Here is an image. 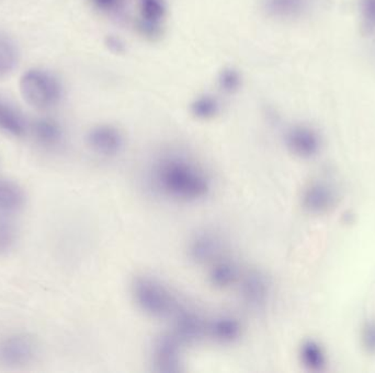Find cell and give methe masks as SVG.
I'll return each instance as SVG.
<instances>
[{
    "instance_id": "obj_1",
    "label": "cell",
    "mask_w": 375,
    "mask_h": 373,
    "mask_svg": "<svg viewBox=\"0 0 375 373\" xmlns=\"http://www.w3.org/2000/svg\"><path fill=\"white\" fill-rule=\"evenodd\" d=\"M152 183L162 196L177 202L204 200L212 181L208 172L194 160L183 154H166L153 164Z\"/></svg>"
},
{
    "instance_id": "obj_2",
    "label": "cell",
    "mask_w": 375,
    "mask_h": 373,
    "mask_svg": "<svg viewBox=\"0 0 375 373\" xmlns=\"http://www.w3.org/2000/svg\"><path fill=\"white\" fill-rule=\"evenodd\" d=\"M132 295L137 307L153 318L174 316L181 305L173 291L153 276L143 275L135 278Z\"/></svg>"
},
{
    "instance_id": "obj_3",
    "label": "cell",
    "mask_w": 375,
    "mask_h": 373,
    "mask_svg": "<svg viewBox=\"0 0 375 373\" xmlns=\"http://www.w3.org/2000/svg\"><path fill=\"white\" fill-rule=\"evenodd\" d=\"M20 91L27 103L36 109L45 110L59 103L63 89L52 73L30 71L21 78Z\"/></svg>"
},
{
    "instance_id": "obj_4",
    "label": "cell",
    "mask_w": 375,
    "mask_h": 373,
    "mask_svg": "<svg viewBox=\"0 0 375 373\" xmlns=\"http://www.w3.org/2000/svg\"><path fill=\"white\" fill-rule=\"evenodd\" d=\"M38 353V343L34 335L13 333L0 339V366L23 368L34 363Z\"/></svg>"
},
{
    "instance_id": "obj_5",
    "label": "cell",
    "mask_w": 375,
    "mask_h": 373,
    "mask_svg": "<svg viewBox=\"0 0 375 373\" xmlns=\"http://www.w3.org/2000/svg\"><path fill=\"white\" fill-rule=\"evenodd\" d=\"M339 200L337 189L332 182L314 181L302 194V206L309 214H325L332 212Z\"/></svg>"
},
{
    "instance_id": "obj_6",
    "label": "cell",
    "mask_w": 375,
    "mask_h": 373,
    "mask_svg": "<svg viewBox=\"0 0 375 373\" xmlns=\"http://www.w3.org/2000/svg\"><path fill=\"white\" fill-rule=\"evenodd\" d=\"M167 17L166 0H137V27L146 38L162 36Z\"/></svg>"
},
{
    "instance_id": "obj_7",
    "label": "cell",
    "mask_w": 375,
    "mask_h": 373,
    "mask_svg": "<svg viewBox=\"0 0 375 373\" xmlns=\"http://www.w3.org/2000/svg\"><path fill=\"white\" fill-rule=\"evenodd\" d=\"M87 144L94 154L114 156L125 148V138L121 129L115 125L100 124L89 131Z\"/></svg>"
},
{
    "instance_id": "obj_8",
    "label": "cell",
    "mask_w": 375,
    "mask_h": 373,
    "mask_svg": "<svg viewBox=\"0 0 375 373\" xmlns=\"http://www.w3.org/2000/svg\"><path fill=\"white\" fill-rule=\"evenodd\" d=\"M285 145L291 154L301 159H312L320 152L322 139L312 127L295 125L285 134Z\"/></svg>"
},
{
    "instance_id": "obj_9",
    "label": "cell",
    "mask_w": 375,
    "mask_h": 373,
    "mask_svg": "<svg viewBox=\"0 0 375 373\" xmlns=\"http://www.w3.org/2000/svg\"><path fill=\"white\" fill-rule=\"evenodd\" d=\"M183 344L174 334L158 338L153 349V361L158 370L162 372L179 371Z\"/></svg>"
},
{
    "instance_id": "obj_10",
    "label": "cell",
    "mask_w": 375,
    "mask_h": 373,
    "mask_svg": "<svg viewBox=\"0 0 375 373\" xmlns=\"http://www.w3.org/2000/svg\"><path fill=\"white\" fill-rule=\"evenodd\" d=\"M174 316L173 334L183 343L199 341L208 333V322L193 311L181 307Z\"/></svg>"
},
{
    "instance_id": "obj_11",
    "label": "cell",
    "mask_w": 375,
    "mask_h": 373,
    "mask_svg": "<svg viewBox=\"0 0 375 373\" xmlns=\"http://www.w3.org/2000/svg\"><path fill=\"white\" fill-rule=\"evenodd\" d=\"M241 279V293L243 301L250 307H262L268 301L270 286L262 272L250 270Z\"/></svg>"
},
{
    "instance_id": "obj_12",
    "label": "cell",
    "mask_w": 375,
    "mask_h": 373,
    "mask_svg": "<svg viewBox=\"0 0 375 373\" xmlns=\"http://www.w3.org/2000/svg\"><path fill=\"white\" fill-rule=\"evenodd\" d=\"M27 194L18 182L0 179V214L13 217L24 208Z\"/></svg>"
},
{
    "instance_id": "obj_13",
    "label": "cell",
    "mask_w": 375,
    "mask_h": 373,
    "mask_svg": "<svg viewBox=\"0 0 375 373\" xmlns=\"http://www.w3.org/2000/svg\"><path fill=\"white\" fill-rule=\"evenodd\" d=\"M311 0H262V10L276 20L297 19L309 10Z\"/></svg>"
},
{
    "instance_id": "obj_14",
    "label": "cell",
    "mask_w": 375,
    "mask_h": 373,
    "mask_svg": "<svg viewBox=\"0 0 375 373\" xmlns=\"http://www.w3.org/2000/svg\"><path fill=\"white\" fill-rule=\"evenodd\" d=\"M221 240L211 232H202L194 235L189 244V254L197 262H213L221 258Z\"/></svg>"
},
{
    "instance_id": "obj_15",
    "label": "cell",
    "mask_w": 375,
    "mask_h": 373,
    "mask_svg": "<svg viewBox=\"0 0 375 373\" xmlns=\"http://www.w3.org/2000/svg\"><path fill=\"white\" fill-rule=\"evenodd\" d=\"M0 131L13 137H22L28 131V124L15 106L0 100Z\"/></svg>"
},
{
    "instance_id": "obj_16",
    "label": "cell",
    "mask_w": 375,
    "mask_h": 373,
    "mask_svg": "<svg viewBox=\"0 0 375 373\" xmlns=\"http://www.w3.org/2000/svg\"><path fill=\"white\" fill-rule=\"evenodd\" d=\"M299 356L303 367L311 372H322L327 366V355L324 347L313 339L302 343Z\"/></svg>"
},
{
    "instance_id": "obj_17",
    "label": "cell",
    "mask_w": 375,
    "mask_h": 373,
    "mask_svg": "<svg viewBox=\"0 0 375 373\" xmlns=\"http://www.w3.org/2000/svg\"><path fill=\"white\" fill-rule=\"evenodd\" d=\"M241 333V326L239 321L232 316H218L208 323L206 335L220 343H233L239 339Z\"/></svg>"
},
{
    "instance_id": "obj_18",
    "label": "cell",
    "mask_w": 375,
    "mask_h": 373,
    "mask_svg": "<svg viewBox=\"0 0 375 373\" xmlns=\"http://www.w3.org/2000/svg\"><path fill=\"white\" fill-rule=\"evenodd\" d=\"M208 277L212 285L218 288L229 287L241 278L235 263L225 258H218L212 262Z\"/></svg>"
},
{
    "instance_id": "obj_19",
    "label": "cell",
    "mask_w": 375,
    "mask_h": 373,
    "mask_svg": "<svg viewBox=\"0 0 375 373\" xmlns=\"http://www.w3.org/2000/svg\"><path fill=\"white\" fill-rule=\"evenodd\" d=\"M36 142L46 148H55L63 142L64 131L57 122L51 119H41L34 125Z\"/></svg>"
},
{
    "instance_id": "obj_20",
    "label": "cell",
    "mask_w": 375,
    "mask_h": 373,
    "mask_svg": "<svg viewBox=\"0 0 375 373\" xmlns=\"http://www.w3.org/2000/svg\"><path fill=\"white\" fill-rule=\"evenodd\" d=\"M221 100L212 94H201L193 98L190 104V112L195 119L210 121L221 113Z\"/></svg>"
},
{
    "instance_id": "obj_21",
    "label": "cell",
    "mask_w": 375,
    "mask_h": 373,
    "mask_svg": "<svg viewBox=\"0 0 375 373\" xmlns=\"http://www.w3.org/2000/svg\"><path fill=\"white\" fill-rule=\"evenodd\" d=\"M18 64V50L9 36L0 32V77L7 76Z\"/></svg>"
},
{
    "instance_id": "obj_22",
    "label": "cell",
    "mask_w": 375,
    "mask_h": 373,
    "mask_svg": "<svg viewBox=\"0 0 375 373\" xmlns=\"http://www.w3.org/2000/svg\"><path fill=\"white\" fill-rule=\"evenodd\" d=\"M18 241V230L10 216L0 214V256L13 252Z\"/></svg>"
},
{
    "instance_id": "obj_23",
    "label": "cell",
    "mask_w": 375,
    "mask_h": 373,
    "mask_svg": "<svg viewBox=\"0 0 375 373\" xmlns=\"http://www.w3.org/2000/svg\"><path fill=\"white\" fill-rule=\"evenodd\" d=\"M218 87L225 94H235L243 88V73L235 67H224L218 76Z\"/></svg>"
},
{
    "instance_id": "obj_24",
    "label": "cell",
    "mask_w": 375,
    "mask_h": 373,
    "mask_svg": "<svg viewBox=\"0 0 375 373\" xmlns=\"http://www.w3.org/2000/svg\"><path fill=\"white\" fill-rule=\"evenodd\" d=\"M90 3L96 10L109 17H120L127 7V0H90Z\"/></svg>"
},
{
    "instance_id": "obj_25",
    "label": "cell",
    "mask_w": 375,
    "mask_h": 373,
    "mask_svg": "<svg viewBox=\"0 0 375 373\" xmlns=\"http://www.w3.org/2000/svg\"><path fill=\"white\" fill-rule=\"evenodd\" d=\"M363 28L368 33L375 31V0H361Z\"/></svg>"
},
{
    "instance_id": "obj_26",
    "label": "cell",
    "mask_w": 375,
    "mask_h": 373,
    "mask_svg": "<svg viewBox=\"0 0 375 373\" xmlns=\"http://www.w3.org/2000/svg\"><path fill=\"white\" fill-rule=\"evenodd\" d=\"M361 342L365 351L375 356V321L365 323L361 333Z\"/></svg>"
},
{
    "instance_id": "obj_27",
    "label": "cell",
    "mask_w": 375,
    "mask_h": 373,
    "mask_svg": "<svg viewBox=\"0 0 375 373\" xmlns=\"http://www.w3.org/2000/svg\"><path fill=\"white\" fill-rule=\"evenodd\" d=\"M109 46L115 52H122L125 48V44L122 43L121 40L117 38H112L109 40Z\"/></svg>"
}]
</instances>
